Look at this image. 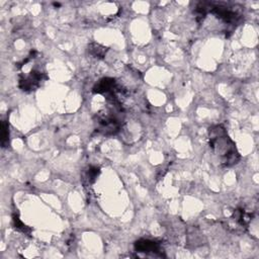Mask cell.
<instances>
[{
  "mask_svg": "<svg viewBox=\"0 0 259 259\" xmlns=\"http://www.w3.org/2000/svg\"><path fill=\"white\" fill-rule=\"evenodd\" d=\"M89 53L95 57V58H98V59H102L106 52H107V48L104 47V46H101L100 44H96V42H92L89 45Z\"/></svg>",
  "mask_w": 259,
  "mask_h": 259,
  "instance_id": "obj_6",
  "label": "cell"
},
{
  "mask_svg": "<svg viewBox=\"0 0 259 259\" xmlns=\"http://www.w3.org/2000/svg\"><path fill=\"white\" fill-rule=\"evenodd\" d=\"M8 125L5 123V121H2V131H1V144L3 147H5V144L8 143Z\"/></svg>",
  "mask_w": 259,
  "mask_h": 259,
  "instance_id": "obj_9",
  "label": "cell"
},
{
  "mask_svg": "<svg viewBox=\"0 0 259 259\" xmlns=\"http://www.w3.org/2000/svg\"><path fill=\"white\" fill-rule=\"evenodd\" d=\"M13 224H14V227L17 230H19V231H21L23 233H28L29 232V229L19 220L18 215H13Z\"/></svg>",
  "mask_w": 259,
  "mask_h": 259,
  "instance_id": "obj_8",
  "label": "cell"
},
{
  "mask_svg": "<svg viewBox=\"0 0 259 259\" xmlns=\"http://www.w3.org/2000/svg\"><path fill=\"white\" fill-rule=\"evenodd\" d=\"M209 12L230 25L237 24L241 21L242 15L240 12L233 6H228L225 3H209Z\"/></svg>",
  "mask_w": 259,
  "mask_h": 259,
  "instance_id": "obj_3",
  "label": "cell"
},
{
  "mask_svg": "<svg viewBox=\"0 0 259 259\" xmlns=\"http://www.w3.org/2000/svg\"><path fill=\"white\" fill-rule=\"evenodd\" d=\"M45 79H47V77L44 73L38 70H31L29 74L19 77V87L23 91L35 90Z\"/></svg>",
  "mask_w": 259,
  "mask_h": 259,
  "instance_id": "obj_4",
  "label": "cell"
},
{
  "mask_svg": "<svg viewBox=\"0 0 259 259\" xmlns=\"http://www.w3.org/2000/svg\"><path fill=\"white\" fill-rule=\"evenodd\" d=\"M208 141L209 147L220 158L223 166L230 167L239 162L240 155L236 148V144L230 138L223 125L215 124L208 128Z\"/></svg>",
  "mask_w": 259,
  "mask_h": 259,
  "instance_id": "obj_1",
  "label": "cell"
},
{
  "mask_svg": "<svg viewBox=\"0 0 259 259\" xmlns=\"http://www.w3.org/2000/svg\"><path fill=\"white\" fill-rule=\"evenodd\" d=\"M108 104L109 107L97 114V130L106 136L116 134L120 130L123 119L121 104Z\"/></svg>",
  "mask_w": 259,
  "mask_h": 259,
  "instance_id": "obj_2",
  "label": "cell"
},
{
  "mask_svg": "<svg viewBox=\"0 0 259 259\" xmlns=\"http://www.w3.org/2000/svg\"><path fill=\"white\" fill-rule=\"evenodd\" d=\"M98 174H99V168L94 167V166L89 167V169L87 171V174H86V178H87V181L89 182V184H91L95 181Z\"/></svg>",
  "mask_w": 259,
  "mask_h": 259,
  "instance_id": "obj_7",
  "label": "cell"
},
{
  "mask_svg": "<svg viewBox=\"0 0 259 259\" xmlns=\"http://www.w3.org/2000/svg\"><path fill=\"white\" fill-rule=\"evenodd\" d=\"M135 249L137 252L152 254L153 256H163L162 249L159 243L155 241H151L148 239H141L136 242Z\"/></svg>",
  "mask_w": 259,
  "mask_h": 259,
  "instance_id": "obj_5",
  "label": "cell"
}]
</instances>
